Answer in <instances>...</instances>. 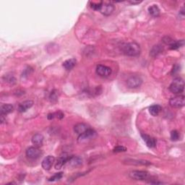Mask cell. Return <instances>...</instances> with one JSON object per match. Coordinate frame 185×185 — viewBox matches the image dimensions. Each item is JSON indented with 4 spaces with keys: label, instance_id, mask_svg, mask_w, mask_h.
I'll return each mask as SVG.
<instances>
[{
    "label": "cell",
    "instance_id": "obj_16",
    "mask_svg": "<svg viewBox=\"0 0 185 185\" xmlns=\"http://www.w3.org/2000/svg\"><path fill=\"white\" fill-rule=\"evenodd\" d=\"M82 160L80 159V157H77V156H71L70 159L68 160L67 164H69L70 166L72 167H77L80 166V165L82 164Z\"/></svg>",
    "mask_w": 185,
    "mask_h": 185
},
{
    "label": "cell",
    "instance_id": "obj_3",
    "mask_svg": "<svg viewBox=\"0 0 185 185\" xmlns=\"http://www.w3.org/2000/svg\"><path fill=\"white\" fill-rule=\"evenodd\" d=\"M96 136V132L91 128H89L86 132H83L81 135H79V137L77 138V142L79 143H84L88 142L89 140L93 139Z\"/></svg>",
    "mask_w": 185,
    "mask_h": 185
},
{
    "label": "cell",
    "instance_id": "obj_5",
    "mask_svg": "<svg viewBox=\"0 0 185 185\" xmlns=\"http://www.w3.org/2000/svg\"><path fill=\"white\" fill-rule=\"evenodd\" d=\"M184 96H177L170 98L169 104L174 108H182L184 106Z\"/></svg>",
    "mask_w": 185,
    "mask_h": 185
},
{
    "label": "cell",
    "instance_id": "obj_31",
    "mask_svg": "<svg viewBox=\"0 0 185 185\" xmlns=\"http://www.w3.org/2000/svg\"><path fill=\"white\" fill-rule=\"evenodd\" d=\"M130 2V3L131 4H138L141 3V2H142V1H137V2H136V1H130V2Z\"/></svg>",
    "mask_w": 185,
    "mask_h": 185
},
{
    "label": "cell",
    "instance_id": "obj_29",
    "mask_svg": "<svg viewBox=\"0 0 185 185\" xmlns=\"http://www.w3.org/2000/svg\"><path fill=\"white\" fill-rule=\"evenodd\" d=\"M7 82H10V83H13V82H15V79H14V77L13 76H7Z\"/></svg>",
    "mask_w": 185,
    "mask_h": 185
},
{
    "label": "cell",
    "instance_id": "obj_13",
    "mask_svg": "<svg viewBox=\"0 0 185 185\" xmlns=\"http://www.w3.org/2000/svg\"><path fill=\"white\" fill-rule=\"evenodd\" d=\"M33 105V101L28 100V101H23V103H21L18 106V111L20 113H24L28 110L29 109H31Z\"/></svg>",
    "mask_w": 185,
    "mask_h": 185
},
{
    "label": "cell",
    "instance_id": "obj_20",
    "mask_svg": "<svg viewBox=\"0 0 185 185\" xmlns=\"http://www.w3.org/2000/svg\"><path fill=\"white\" fill-rule=\"evenodd\" d=\"M148 12H149L150 14L153 16V18H157L160 15V9L157 5H152L148 8Z\"/></svg>",
    "mask_w": 185,
    "mask_h": 185
},
{
    "label": "cell",
    "instance_id": "obj_27",
    "mask_svg": "<svg viewBox=\"0 0 185 185\" xmlns=\"http://www.w3.org/2000/svg\"><path fill=\"white\" fill-rule=\"evenodd\" d=\"M180 137V135L178 131L174 130L171 132V139L173 141H177Z\"/></svg>",
    "mask_w": 185,
    "mask_h": 185
},
{
    "label": "cell",
    "instance_id": "obj_22",
    "mask_svg": "<svg viewBox=\"0 0 185 185\" xmlns=\"http://www.w3.org/2000/svg\"><path fill=\"white\" fill-rule=\"evenodd\" d=\"M184 45V40H180V41H174V42L171 43V44L169 45V48L171 50H176L178 49V48L182 47Z\"/></svg>",
    "mask_w": 185,
    "mask_h": 185
},
{
    "label": "cell",
    "instance_id": "obj_1",
    "mask_svg": "<svg viewBox=\"0 0 185 185\" xmlns=\"http://www.w3.org/2000/svg\"><path fill=\"white\" fill-rule=\"evenodd\" d=\"M121 50L125 55L129 57H137L141 52L140 46L135 42L125 43L121 46Z\"/></svg>",
    "mask_w": 185,
    "mask_h": 185
},
{
    "label": "cell",
    "instance_id": "obj_17",
    "mask_svg": "<svg viewBox=\"0 0 185 185\" xmlns=\"http://www.w3.org/2000/svg\"><path fill=\"white\" fill-rule=\"evenodd\" d=\"M77 61L74 58H72V59H69L65 61V62L63 63V67H64L65 70H72V68H74V67L76 64Z\"/></svg>",
    "mask_w": 185,
    "mask_h": 185
},
{
    "label": "cell",
    "instance_id": "obj_24",
    "mask_svg": "<svg viewBox=\"0 0 185 185\" xmlns=\"http://www.w3.org/2000/svg\"><path fill=\"white\" fill-rule=\"evenodd\" d=\"M91 4V7L92 9L96 11H100V9L101 8L102 4L103 2H90Z\"/></svg>",
    "mask_w": 185,
    "mask_h": 185
},
{
    "label": "cell",
    "instance_id": "obj_4",
    "mask_svg": "<svg viewBox=\"0 0 185 185\" xmlns=\"http://www.w3.org/2000/svg\"><path fill=\"white\" fill-rule=\"evenodd\" d=\"M129 176H130L131 179L135 180H140V181L150 179V177L149 173L145 171H132L130 172Z\"/></svg>",
    "mask_w": 185,
    "mask_h": 185
},
{
    "label": "cell",
    "instance_id": "obj_21",
    "mask_svg": "<svg viewBox=\"0 0 185 185\" xmlns=\"http://www.w3.org/2000/svg\"><path fill=\"white\" fill-rule=\"evenodd\" d=\"M13 111V106L11 104H4L1 106V115H7Z\"/></svg>",
    "mask_w": 185,
    "mask_h": 185
},
{
    "label": "cell",
    "instance_id": "obj_19",
    "mask_svg": "<svg viewBox=\"0 0 185 185\" xmlns=\"http://www.w3.org/2000/svg\"><path fill=\"white\" fill-rule=\"evenodd\" d=\"M162 108L160 105L155 104V105H153L149 108V112L153 116H156L159 114V113L161 111Z\"/></svg>",
    "mask_w": 185,
    "mask_h": 185
},
{
    "label": "cell",
    "instance_id": "obj_6",
    "mask_svg": "<svg viewBox=\"0 0 185 185\" xmlns=\"http://www.w3.org/2000/svg\"><path fill=\"white\" fill-rule=\"evenodd\" d=\"M42 154L41 150L38 147H30L26 150V155L31 159H37Z\"/></svg>",
    "mask_w": 185,
    "mask_h": 185
},
{
    "label": "cell",
    "instance_id": "obj_12",
    "mask_svg": "<svg viewBox=\"0 0 185 185\" xmlns=\"http://www.w3.org/2000/svg\"><path fill=\"white\" fill-rule=\"evenodd\" d=\"M141 137L143 139V140L145 141L148 147L149 148H155V145H156V140L155 138H153L150 136L146 135V134H142L141 135Z\"/></svg>",
    "mask_w": 185,
    "mask_h": 185
},
{
    "label": "cell",
    "instance_id": "obj_26",
    "mask_svg": "<svg viewBox=\"0 0 185 185\" xmlns=\"http://www.w3.org/2000/svg\"><path fill=\"white\" fill-rule=\"evenodd\" d=\"M49 98L51 100V101L52 102H56L57 101V98H58V93H57V90H53V91H52L50 94V96H49Z\"/></svg>",
    "mask_w": 185,
    "mask_h": 185
},
{
    "label": "cell",
    "instance_id": "obj_2",
    "mask_svg": "<svg viewBox=\"0 0 185 185\" xmlns=\"http://www.w3.org/2000/svg\"><path fill=\"white\" fill-rule=\"evenodd\" d=\"M184 88V82L181 77L175 78L169 86L170 91L174 94H179L183 92Z\"/></svg>",
    "mask_w": 185,
    "mask_h": 185
},
{
    "label": "cell",
    "instance_id": "obj_30",
    "mask_svg": "<svg viewBox=\"0 0 185 185\" xmlns=\"http://www.w3.org/2000/svg\"><path fill=\"white\" fill-rule=\"evenodd\" d=\"M56 117V113H52V114H48L47 116L48 119H53Z\"/></svg>",
    "mask_w": 185,
    "mask_h": 185
},
{
    "label": "cell",
    "instance_id": "obj_8",
    "mask_svg": "<svg viewBox=\"0 0 185 185\" xmlns=\"http://www.w3.org/2000/svg\"><path fill=\"white\" fill-rule=\"evenodd\" d=\"M111 72H112V70L111 68L105 66V65L99 64L96 67V73L101 77H107L110 76Z\"/></svg>",
    "mask_w": 185,
    "mask_h": 185
},
{
    "label": "cell",
    "instance_id": "obj_14",
    "mask_svg": "<svg viewBox=\"0 0 185 185\" xmlns=\"http://www.w3.org/2000/svg\"><path fill=\"white\" fill-rule=\"evenodd\" d=\"M43 136L41 134H36L32 137V143L33 144L36 146V147H40L43 145Z\"/></svg>",
    "mask_w": 185,
    "mask_h": 185
},
{
    "label": "cell",
    "instance_id": "obj_10",
    "mask_svg": "<svg viewBox=\"0 0 185 185\" xmlns=\"http://www.w3.org/2000/svg\"><path fill=\"white\" fill-rule=\"evenodd\" d=\"M70 155H69L67 153H62L60 156L58 158L55 164V169H60L63 165H64L66 164H67L68 160L70 159Z\"/></svg>",
    "mask_w": 185,
    "mask_h": 185
},
{
    "label": "cell",
    "instance_id": "obj_15",
    "mask_svg": "<svg viewBox=\"0 0 185 185\" xmlns=\"http://www.w3.org/2000/svg\"><path fill=\"white\" fill-rule=\"evenodd\" d=\"M90 127L84 123H79L75 126L74 127V131L76 133L78 134V135H81L83 132H86L87 130H88Z\"/></svg>",
    "mask_w": 185,
    "mask_h": 185
},
{
    "label": "cell",
    "instance_id": "obj_28",
    "mask_svg": "<svg viewBox=\"0 0 185 185\" xmlns=\"http://www.w3.org/2000/svg\"><path fill=\"white\" fill-rule=\"evenodd\" d=\"M126 150V148L125 147H124V146H121V145L116 146V147L114 148V152H116V153L125 152Z\"/></svg>",
    "mask_w": 185,
    "mask_h": 185
},
{
    "label": "cell",
    "instance_id": "obj_18",
    "mask_svg": "<svg viewBox=\"0 0 185 185\" xmlns=\"http://www.w3.org/2000/svg\"><path fill=\"white\" fill-rule=\"evenodd\" d=\"M163 50H164V48H163L161 46L155 45L151 48V50H150V54L153 57H157L158 55H159L160 53H162Z\"/></svg>",
    "mask_w": 185,
    "mask_h": 185
},
{
    "label": "cell",
    "instance_id": "obj_9",
    "mask_svg": "<svg viewBox=\"0 0 185 185\" xmlns=\"http://www.w3.org/2000/svg\"><path fill=\"white\" fill-rule=\"evenodd\" d=\"M143 83V80L140 77L132 76L126 80V85L130 88H137Z\"/></svg>",
    "mask_w": 185,
    "mask_h": 185
},
{
    "label": "cell",
    "instance_id": "obj_11",
    "mask_svg": "<svg viewBox=\"0 0 185 185\" xmlns=\"http://www.w3.org/2000/svg\"><path fill=\"white\" fill-rule=\"evenodd\" d=\"M54 157L52 156V155H48L43 160L42 164H41L42 168L45 170H50L51 168L52 167L53 163H54Z\"/></svg>",
    "mask_w": 185,
    "mask_h": 185
},
{
    "label": "cell",
    "instance_id": "obj_7",
    "mask_svg": "<svg viewBox=\"0 0 185 185\" xmlns=\"http://www.w3.org/2000/svg\"><path fill=\"white\" fill-rule=\"evenodd\" d=\"M114 9H115V7H114V4H111V2H103L100 12L104 15L109 16L113 13Z\"/></svg>",
    "mask_w": 185,
    "mask_h": 185
},
{
    "label": "cell",
    "instance_id": "obj_25",
    "mask_svg": "<svg viewBox=\"0 0 185 185\" xmlns=\"http://www.w3.org/2000/svg\"><path fill=\"white\" fill-rule=\"evenodd\" d=\"M63 177V173L62 172H59V173H57L53 175V177H51V178L48 179V181L49 182H55V181H58L62 178Z\"/></svg>",
    "mask_w": 185,
    "mask_h": 185
},
{
    "label": "cell",
    "instance_id": "obj_23",
    "mask_svg": "<svg viewBox=\"0 0 185 185\" xmlns=\"http://www.w3.org/2000/svg\"><path fill=\"white\" fill-rule=\"evenodd\" d=\"M130 161L127 162V164H141V165H150L151 164V163L149 161H147V160H128Z\"/></svg>",
    "mask_w": 185,
    "mask_h": 185
}]
</instances>
